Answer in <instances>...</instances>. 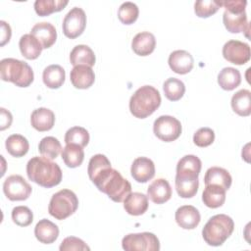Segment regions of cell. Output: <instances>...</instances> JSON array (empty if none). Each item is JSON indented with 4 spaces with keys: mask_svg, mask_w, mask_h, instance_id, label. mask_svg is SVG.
Instances as JSON below:
<instances>
[{
    "mask_svg": "<svg viewBox=\"0 0 251 251\" xmlns=\"http://www.w3.org/2000/svg\"><path fill=\"white\" fill-rule=\"evenodd\" d=\"M250 55L249 45L239 40H228L223 47L224 58L234 65L246 64L250 60Z\"/></svg>",
    "mask_w": 251,
    "mask_h": 251,
    "instance_id": "13",
    "label": "cell"
},
{
    "mask_svg": "<svg viewBox=\"0 0 251 251\" xmlns=\"http://www.w3.org/2000/svg\"><path fill=\"white\" fill-rule=\"evenodd\" d=\"M83 147L76 144H66L62 149V159L69 168L79 167L84 159Z\"/></svg>",
    "mask_w": 251,
    "mask_h": 251,
    "instance_id": "32",
    "label": "cell"
},
{
    "mask_svg": "<svg viewBox=\"0 0 251 251\" xmlns=\"http://www.w3.org/2000/svg\"><path fill=\"white\" fill-rule=\"evenodd\" d=\"M59 249L61 251H72V250H79V251H85V250H90V248L84 243L83 240H81L80 238L78 237H75V236H69V237H66Z\"/></svg>",
    "mask_w": 251,
    "mask_h": 251,
    "instance_id": "41",
    "label": "cell"
},
{
    "mask_svg": "<svg viewBox=\"0 0 251 251\" xmlns=\"http://www.w3.org/2000/svg\"><path fill=\"white\" fill-rule=\"evenodd\" d=\"M147 196L156 204H163L172 197V187L165 178L153 180L147 188Z\"/></svg>",
    "mask_w": 251,
    "mask_h": 251,
    "instance_id": "18",
    "label": "cell"
},
{
    "mask_svg": "<svg viewBox=\"0 0 251 251\" xmlns=\"http://www.w3.org/2000/svg\"><path fill=\"white\" fill-rule=\"evenodd\" d=\"M155 47V36L149 31H142L137 33L131 41V48L133 52L139 56H148L154 51Z\"/></svg>",
    "mask_w": 251,
    "mask_h": 251,
    "instance_id": "21",
    "label": "cell"
},
{
    "mask_svg": "<svg viewBox=\"0 0 251 251\" xmlns=\"http://www.w3.org/2000/svg\"><path fill=\"white\" fill-rule=\"evenodd\" d=\"M160 105V92L151 85L139 87L129 99V111L138 119H145L152 115Z\"/></svg>",
    "mask_w": 251,
    "mask_h": 251,
    "instance_id": "4",
    "label": "cell"
},
{
    "mask_svg": "<svg viewBox=\"0 0 251 251\" xmlns=\"http://www.w3.org/2000/svg\"><path fill=\"white\" fill-rule=\"evenodd\" d=\"M89 142V133L82 126H73L66 131L65 143L66 144H76L84 147Z\"/></svg>",
    "mask_w": 251,
    "mask_h": 251,
    "instance_id": "36",
    "label": "cell"
},
{
    "mask_svg": "<svg viewBox=\"0 0 251 251\" xmlns=\"http://www.w3.org/2000/svg\"><path fill=\"white\" fill-rule=\"evenodd\" d=\"M138 15V7L132 2H124L118 10V18L124 25L133 24L137 20Z\"/></svg>",
    "mask_w": 251,
    "mask_h": 251,
    "instance_id": "37",
    "label": "cell"
},
{
    "mask_svg": "<svg viewBox=\"0 0 251 251\" xmlns=\"http://www.w3.org/2000/svg\"><path fill=\"white\" fill-rule=\"evenodd\" d=\"M241 82V75L237 69L226 67L218 75V83L224 90H233L239 86Z\"/></svg>",
    "mask_w": 251,
    "mask_h": 251,
    "instance_id": "30",
    "label": "cell"
},
{
    "mask_svg": "<svg viewBox=\"0 0 251 251\" xmlns=\"http://www.w3.org/2000/svg\"><path fill=\"white\" fill-rule=\"evenodd\" d=\"M0 112H1V118H0V121H1V130H4L6 129L7 127H9L12 124V121H13V117L11 115V113L9 111H7L6 109L4 108H1L0 109Z\"/></svg>",
    "mask_w": 251,
    "mask_h": 251,
    "instance_id": "43",
    "label": "cell"
},
{
    "mask_svg": "<svg viewBox=\"0 0 251 251\" xmlns=\"http://www.w3.org/2000/svg\"><path fill=\"white\" fill-rule=\"evenodd\" d=\"M231 108L234 113L241 117H248L251 114V92L248 89H241L231 97Z\"/></svg>",
    "mask_w": 251,
    "mask_h": 251,
    "instance_id": "29",
    "label": "cell"
},
{
    "mask_svg": "<svg viewBox=\"0 0 251 251\" xmlns=\"http://www.w3.org/2000/svg\"><path fill=\"white\" fill-rule=\"evenodd\" d=\"M30 124L38 131L50 130L55 124V115L53 111L47 108L35 109L30 116Z\"/></svg>",
    "mask_w": 251,
    "mask_h": 251,
    "instance_id": "22",
    "label": "cell"
},
{
    "mask_svg": "<svg viewBox=\"0 0 251 251\" xmlns=\"http://www.w3.org/2000/svg\"><path fill=\"white\" fill-rule=\"evenodd\" d=\"M30 34L41 43L43 49L50 48L57 39V31L55 26L47 22L34 25L30 30Z\"/></svg>",
    "mask_w": 251,
    "mask_h": 251,
    "instance_id": "19",
    "label": "cell"
},
{
    "mask_svg": "<svg viewBox=\"0 0 251 251\" xmlns=\"http://www.w3.org/2000/svg\"><path fill=\"white\" fill-rule=\"evenodd\" d=\"M70 61L74 67L78 65L92 67L95 64L96 58L93 50L89 46L79 44L75 46L74 49L71 51Z\"/></svg>",
    "mask_w": 251,
    "mask_h": 251,
    "instance_id": "26",
    "label": "cell"
},
{
    "mask_svg": "<svg viewBox=\"0 0 251 251\" xmlns=\"http://www.w3.org/2000/svg\"><path fill=\"white\" fill-rule=\"evenodd\" d=\"M26 175L29 180L45 188L58 185L63 176L59 165L44 156H35L28 160Z\"/></svg>",
    "mask_w": 251,
    "mask_h": 251,
    "instance_id": "3",
    "label": "cell"
},
{
    "mask_svg": "<svg viewBox=\"0 0 251 251\" xmlns=\"http://www.w3.org/2000/svg\"><path fill=\"white\" fill-rule=\"evenodd\" d=\"M86 15L81 8L74 7L63 20V32L71 39L78 37L85 29Z\"/></svg>",
    "mask_w": 251,
    "mask_h": 251,
    "instance_id": "12",
    "label": "cell"
},
{
    "mask_svg": "<svg viewBox=\"0 0 251 251\" xmlns=\"http://www.w3.org/2000/svg\"><path fill=\"white\" fill-rule=\"evenodd\" d=\"M19 47L22 55L28 60L38 58L43 49L41 43L30 33L24 34L20 38Z\"/></svg>",
    "mask_w": 251,
    "mask_h": 251,
    "instance_id": "27",
    "label": "cell"
},
{
    "mask_svg": "<svg viewBox=\"0 0 251 251\" xmlns=\"http://www.w3.org/2000/svg\"><path fill=\"white\" fill-rule=\"evenodd\" d=\"M168 63L173 72L178 75H185L192 70L194 60L189 52L176 50L170 54Z\"/></svg>",
    "mask_w": 251,
    "mask_h": 251,
    "instance_id": "15",
    "label": "cell"
},
{
    "mask_svg": "<svg viewBox=\"0 0 251 251\" xmlns=\"http://www.w3.org/2000/svg\"><path fill=\"white\" fill-rule=\"evenodd\" d=\"M130 173L134 180L145 183L154 177L155 165L153 161L147 157H138L132 162Z\"/></svg>",
    "mask_w": 251,
    "mask_h": 251,
    "instance_id": "14",
    "label": "cell"
},
{
    "mask_svg": "<svg viewBox=\"0 0 251 251\" xmlns=\"http://www.w3.org/2000/svg\"><path fill=\"white\" fill-rule=\"evenodd\" d=\"M215 140V132L210 127H201L193 135V142L198 147H207Z\"/></svg>",
    "mask_w": 251,
    "mask_h": 251,
    "instance_id": "40",
    "label": "cell"
},
{
    "mask_svg": "<svg viewBox=\"0 0 251 251\" xmlns=\"http://www.w3.org/2000/svg\"><path fill=\"white\" fill-rule=\"evenodd\" d=\"M68 3L67 0H36L33 6L38 16L45 17L52 13L62 11Z\"/></svg>",
    "mask_w": 251,
    "mask_h": 251,
    "instance_id": "33",
    "label": "cell"
},
{
    "mask_svg": "<svg viewBox=\"0 0 251 251\" xmlns=\"http://www.w3.org/2000/svg\"><path fill=\"white\" fill-rule=\"evenodd\" d=\"M221 4L225 8L223 22L227 31L231 33L246 32V36L249 37L250 26L245 13L247 2L245 0H226L221 1Z\"/></svg>",
    "mask_w": 251,
    "mask_h": 251,
    "instance_id": "6",
    "label": "cell"
},
{
    "mask_svg": "<svg viewBox=\"0 0 251 251\" xmlns=\"http://www.w3.org/2000/svg\"><path fill=\"white\" fill-rule=\"evenodd\" d=\"M0 75L4 81H10L19 87L29 86L34 78L31 67L24 61L5 58L0 62Z\"/></svg>",
    "mask_w": 251,
    "mask_h": 251,
    "instance_id": "7",
    "label": "cell"
},
{
    "mask_svg": "<svg viewBox=\"0 0 251 251\" xmlns=\"http://www.w3.org/2000/svg\"><path fill=\"white\" fill-rule=\"evenodd\" d=\"M233 220L225 214H218L209 219L202 229L205 242L211 246H221L233 232Z\"/></svg>",
    "mask_w": 251,
    "mask_h": 251,
    "instance_id": "5",
    "label": "cell"
},
{
    "mask_svg": "<svg viewBox=\"0 0 251 251\" xmlns=\"http://www.w3.org/2000/svg\"><path fill=\"white\" fill-rule=\"evenodd\" d=\"M36 239L44 244L53 243L59 236V227L57 225L47 219L40 220L34 227Z\"/></svg>",
    "mask_w": 251,
    "mask_h": 251,
    "instance_id": "20",
    "label": "cell"
},
{
    "mask_svg": "<svg viewBox=\"0 0 251 251\" xmlns=\"http://www.w3.org/2000/svg\"><path fill=\"white\" fill-rule=\"evenodd\" d=\"M78 207V199L75 193L70 189H62L50 199L48 212L57 220H65L73 215Z\"/></svg>",
    "mask_w": 251,
    "mask_h": 251,
    "instance_id": "8",
    "label": "cell"
},
{
    "mask_svg": "<svg viewBox=\"0 0 251 251\" xmlns=\"http://www.w3.org/2000/svg\"><path fill=\"white\" fill-rule=\"evenodd\" d=\"M90 180L114 202H123L131 192L130 182L123 177L120 172L112 169L111 166L104 168L101 172L92 176Z\"/></svg>",
    "mask_w": 251,
    "mask_h": 251,
    "instance_id": "2",
    "label": "cell"
},
{
    "mask_svg": "<svg viewBox=\"0 0 251 251\" xmlns=\"http://www.w3.org/2000/svg\"><path fill=\"white\" fill-rule=\"evenodd\" d=\"M72 84L78 89H87L95 81V74L91 67L85 65L75 66L70 74Z\"/></svg>",
    "mask_w": 251,
    "mask_h": 251,
    "instance_id": "17",
    "label": "cell"
},
{
    "mask_svg": "<svg viewBox=\"0 0 251 251\" xmlns=\"http://www.w3.org/2000/svg\"><path fill=\"white\" fill-rule=\"evenodd\" d=\"M61 150L62 145L60 141L54 136H46L42 138L38 144L39 153L50 160L57 158Z\"/></svg>",
    "mask_w": 251,
    "mask_h": 251,
    "instance_id": "34",
    "label": "cell"
},
{
    "mask_svg": "<svg viewBox=\"0 0 251 251\" xmlns=\"http://www.w3.org/2000/svg\"><path fill=\"white\" fill-rule=\"evenodd\" d=\"M163 89L165 96L169 100L177 101L183 96L185 92V85L180 79L176 77H170L165 80L163 84Z\"/></svg>",
    "mask_w": 251,
    "mask_h": 251,
    "instance_id": "35",
    "label": "cell"
},
{
    "mask_svg": "<svg viewBox=\"0 0 251 251\" xmlns=\"http://www.w3.org/2000/svg\"><path fill=\"white\" fill-rule=\"evenodd\" d=\"M226 190L220 185L208 184L202 193V201L209 208H219L226 201Z\"/></svg>",
    "mask_w": 251,
    "mask_h": 251,
    "instance_id": "24",
    "label": "cell"
},
{
    "mask_svg": "<svg viewBox=\"0 0 251 251\" xmlns=\"http://www.w3.org/2000/svg\"><path fill=\"white\" fill-rule=\"evenodd\" d=\"M0 25H1V42L0 45L4 46L7 42L10 41L12 31L9 24H7L5 21H0Z\"/></svg>",
    "mask_w": 251,
    "mask_h": 251,
    "instance_id": "42",
    "label": "cell"
},
{
    "mask_svg": "<svg viewBox=\"0 0 251 251\" xmlns=\"http://www.w3.org/2000/svg\"><path fill=\"white\" fill-rule=\"evenodd\" d=\"M231 181L232 178L229 173L226 169L220 167L209 168L204 176L205 185L217 184L224 187L226 190H227L230 187Z\"/></svg>",
    "mask_w": 251,
    "mask_h": 251,
    "instance_id": "25",
    "label": "cell"
},
{
    "mask_svg": "<svg viewBox=\"0 0 251 251\" xmlns=\"http://www.w3.org/2000/svg\"><path fill=\"white\" fill-rule=\"evenodd\" d=\"M12 220L20 226H27L33 221V214L26 206H17L12 210Z\"/></svg>",
    "mask_w": 251,
    "mask_h": 251,
    "instance_id": "39",
    "label": "cell"
},
{
    "mask_svg": "<svg viewBox=\"0 0 251 251\" xmlns=\"http://www.w3.org/2000/svg\"><path fill=\"white\" fill-rule=\"evenodd\" d=\"M3 191L11 201H23L31 194V186L22 176L12 175L4 180Z\"/></svg>",
    "mask_w": 251,
    "mask_h": 251,
    "instance_id": "11",
    "label": "cell"
},
{
    "mask_svg": "<svg viewBox=\"0 0 251 251\" xmlns=\"http://www.w3.org/2000/svg\"><path fill=\"white\" fill-rule=\"evenodd\" d=\"M175 219L180 227L184 229H193L199 225L201 216L195 207L191 205H183L176 211Z\"/></svg>",
    "mask_w": 251,
    "mask_h": 251,
    "instance_id": "16",
    "label": "cell"
},
{
    "mask_svg": "<svg viewBox=\"0 0 251 251\" xmlns=\"http://www.w3.org/2000/svg\"><path fill=\"white\" fill-rule=\"evenodd\" d=\"M5 146L7 152L16 158L25 156L29 149V143L27 139L24 135L16 133L10 135L6 139Z\"/></svg>",
    "mask_w": 251,
    "mask_h": 251,
    "instance_id": "31",
    "label": "cell"
},
{
    "mask_svg": "<svg viewBox=\"0 0 251 251\" xmlns=\"http://www.w3.org/2000/svg\"><path fill=\"white\" fill-rule=\"evenodd\" d=\"M201 167V160L195 155H185L177 162L175 183L181 198H191L197 193Z\"/></svg>",
    "mask_w": 251,
    "mask_h": 251,
    "instance_id": "1",
    "label": "cell"
},
{
    "mask_svg": "<svg viewBox=\"0 0 251 251\" xmlns=\"http://www.w3.org/2000/svg\"><path fill=\"white\" fill-rule=\"evenodd\" d=\"M123 249L126 251H159L160 242L151 232L129 233L122 240Z\"/></svg>",
    "mask_w": 251,
    "mask_h": 251,
    "instance_id": "9",
    "label": "cell"
},
{
    "mask_svg": "<svg viewBox=\"0 0 251 251\" xmlns=\"http://www.w3.org/2000/svg\"><path fill=\"white\" fill-rule=\"evenodd\" d=\"M222 7L221 1L200 0L194 4V12L199 18H208L214 15Z\"/></svg>",
    "mask_w": 251,
    "mask_h": 251,
    "instance_id": "38",
    "label": "cell"
},
{
    "mask_svg": "<svg viewBox=\"0 0 251 251\" xmlns=\"http://www.w3.org/2000/svg\"><path fill=\"white\" fill-rule=\"evenodd\" d=\"M65 70L60 65H50L46 67L42 74L44 84L51 89L61 87L65 81Z\"/></svg>",
    "mask_w": 251,
    "mask_h": 251,
    "instance_id": "28",
    "label": "cell"
},
{
    "mask_svg": "<svg viewBox=\"0 0 251 251\" xmlns=\"http://www.w3.org/2000/svg\"><path fill=\"white\" fill-rule=\"evenodd\" d=\"M124 208L131 216L143 215L148 209V196L140 192H130L124 200Z\"/></svg>",
    "mask_w": 251,
    "mask_h": 251,
    "instance_id": "23",
    "label": "cell"
},
{
    "mask_svg": "<svg viewBox=\"0 0 251 251\" xmlns=\"http://www.w3.org/2000/svg\"><path fill=\"white\" fill-rule=\"evenodd\" d=\"M154 134L165 142H172L181 134V124L173 116H160L153 125Z\"/></svg>",
    "mask_w": 251,
    "mask_h": 251,
    "instance_id": "10",
    "label": "cell"
}]
</instances>
